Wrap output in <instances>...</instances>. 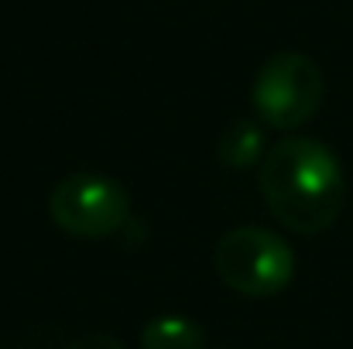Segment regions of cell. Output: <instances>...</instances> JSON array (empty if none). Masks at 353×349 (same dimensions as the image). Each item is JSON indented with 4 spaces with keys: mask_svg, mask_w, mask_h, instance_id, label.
Masks as SVG:
<instances>
[{
    "mask_svg": "<svg viewBox=\"0 0 353 349\" xmlns=\"http://www.w3.org/2000/svg\"><path fill=\"white\" fill-rule=\"evenodd\" d=\"M261 195L292 233L330 230L343 209V171L336 154L312 137H285L261 161Z\"/></svg>",
    "mask_w": 353,
    "mask_h": 349,
    "instance_id": "6da1fadb",
    "label": "cell"
},
{
    "mask_svg": "<svg viewBox=\"0 0 353 349\" xmlns=\"http://www.w3.org/2000/svg\"><path fill=\"white\" fill-rule=\"evenodd\" d=\"M213 264L220 281L243 298H271L285 291V284L295 274L292 246L278 233L261 226H236L223 233Z\"/></svg>",
    "mask_w": 353,
    "mask_h": 349,
    "instance_id": "7a4b0ae2",
    "label": "cell"
},
{
    "mask_svg": "<svg viewBox=\"0 0 353 349\" xmlns=\"http://www.w3.org/2000/svg\"><path fill=\"white\" fill-rule=\"evenodd\" d=\"M250 100L268 127L295 130L323 103V72L302 52H278L257 72Z\"/></svg>",
    "mask_w": 353,
    "mask_h": 349,
    "instance_id": "3957f363",
    "label": "cell"
},
{
    "mask_svg": "<svg viewBox=\"0 0 353 349\" xmlns=\"http://www.w3.org/2000/svg\"><path fill=\"white\" fill-rule=\"evenodd\" d=\"M48 213L55 226L83 240H100L123 226L130 216V199L123 185L103 175H69L48 195Z\"/></svg>",
    "mask_w": 353,
    "mask_h": 349,
    "instance_id": "277c9868",
    "label": "cell"
},
{
    "mask_svg": "<svg viewBox=\"0 0 353 349\" xmlns=\"http://www.w3.org/2000/svg\"><path fill=\"white\" fill-rule=\"evenodd\" d=\"M141 349H203V329L182 315H158L144 326Z\"/></svg>",
    "mask_w": 353,
    "mask_h": 349,
    "instance_id": "5b68a950",
    "label": "cell"
},
{
    "mask_svg": "<svg viewBox=\"0 0 353 349\" xmlns=\"http://www.w3.org/2000/svg\"><path fill=\"white\" fill-rule=\"evenodd\" d=\"M220 161L236 168V171H243V168L264 161V137H261L257 123L234 120V123L223 130V137H220Z\"/></svg>",
    "mask_w": 353,
    "mask_h": 349,
    "instance_id": "8992f818",
    "label": "cell"
},
{
    "mask_svg": "<svg viewBox=\"0 0 353 349\" xmlns=\"http://www.w3.org/2000/svg\"><path fill=\"white\" fill-rule=\"evenodd\" d=\"M65 349H123V343L114 336H83V339L69 343Z\"/></svg>",
    "mask_w": 353,
    "mask_h": 349,
    "instance_id": "52a82bcc",
    "label": "cell"
}]
</instances>
